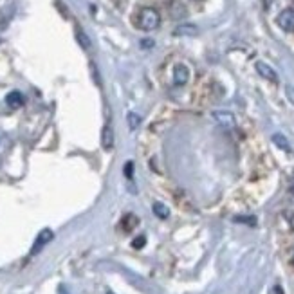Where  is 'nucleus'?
I'll return each mask as SVG.
<instances>
[{
    "mask_svg": "<svg viewBox=\"0 0 294 294\" xmlns=\"http://www.w3.org/2000/svg\"><path fill=\"white\" fill-rule=\"evenodd\" d=\"M137 25L143 31H153L161 25V15L155 8H143L137 15Z\"/></svg>",
    "mask_w": 294,
    "mask_h": 294,
    "instance_id": "nucleus-1",
    "label": "nucleus"
},
{
    "mask_svg": "<svg viewBox=\"0 0 294 294\" xmlns=\"http://www.w3.org/2000/svg\"><path fill=\"white\" fill-rule=\"evenodd\" d=\"M276 24L280 25V29H283L285 32L294 31V9H283L276 18Z\"/></svg>",
    "mask_w": 294,
    "mask_h": 294,
    "instance_id": "nucleus-2",
    "label": "nucleus"
},
{
    "mask_svg": "<svg viewBox=\"0 0 294 294\" xmlns=\"http://www.w3.org/2000/svg\"><path fill=\"white\" fill-rule=\"evenodd\" d=\"M54 238V233L51 230H42L40 233H38V237H37V240H35V244H32V247H31V254H37V253H40L42 249H44L45 246H47L49 242L53 240Z\"/></svg>",
    "mask_w": 294,
    "mask_h": 294,
    "instance_id": "nucleus-3",
    "label": "nucleus"
},
{
    "mask_svg": "<svg viewBox=\"0 0 294 294\" xmlns=\"http://www.w3.org/2000/svg\"><path fill=\"white\" fill-rule=\"evenodd\" d=\"M213 119L224 128H235V125H237V119H235V116L230 110H215Z\"/></svg>",
    "mask_w": 294,
    "mask_h": 294,
    "instance_id": "nucleus-4",
    "label": "nucleus"
},
{
    "mask_svg": "<svg viewBox=\"0 0 294 294\" xmlns=\"http://www.w3.org/2000/svg\"><path fill=\"white\" fill-rule=\"evenodd\" d=\"M254 69H256V73L260 74L264 80L278 83V74H276V71H274L273 67H269L266 61H256V63H254Z\"/></svg>",
    "mask_w": 294,
    "mask_h": 294,
    "instance_id": "nucleus-5",
    "label": "nucleus"
},
{
    "mask_svg": "<svg viewBox=\"0 0 294 294\" xmlns=\"http://www.w3.org/2000/svg\"><path fill=\"white\" fill-rule=\"evenodd\" d=\"M189 81V69L184 63H177L174 67V83L177 87H182Z\"/></svg>",
    "mask_w": 294,
    "mask_h": 294,
    "instance_id": "nucleus-6",
    "label": "nucleus"
},
{
    "mask_svg": "<svg viewBox=\"0 0 294 294\" xmlns=\"http://www.w3.org/2000/svg\"><path fill=\"white\" fill-rule=\"evenodd\" d=\"M101 146L103 150H110L114 146V130L110 125H105L101 130Z\"/></svg>",
    "mask_w": 294,
    "mask_h": 294,
    "instance_id": "nucleus-7",
    "label": "nucleus"
},
{
    "mask_svg": "<svg viewBox=\"0 0 294 294\" xmlns=\"http://www.w3.org/2000/svg\"><path fill=\"white\" fill-rule=\"evenodd\" d=\"M174 35L175 37H195L199 35V29L193 24H181L174 29Z\"/></svg>",
    "mask_w": 294,
    "mask_h": 294,
    "instance_id": "nucleus-8",
    "label": "nucleus"
},
{
    "mask_svg": "<svg viewBox=\"0 0 294 294\" xmlns=\"http://www.w3.org/2000/svg\"><path fill=\"white\" fill-rule=\"evenodd\" d=\"M6 103H8V107H11V109H20V107L24 105V96H22L18 90H13V92H9L8 96H6Z\"/></svg>",
    "mask_w": 294,
    "mask_h": 294,
    "instance_id": "nucleus-9",
    "label": "nucleus"
},
{
    "mask_svg": "<svg viewBox=\"0 0 294 294\" xmlns=\"http://www.w3.org/2000/svg\"><path fill=\"white\" fill-rule=\"evenodd\" d=\"M136 226H139V218H137L134 213L125 215V217H123V220H121V227H123V231H125V233H130L132 230H136Z\"/></svg>",
    "mask_w": 294,
    "mask_h": 294,
    "instance_id": "nucleus-10",
    "label": "nucleus"
},
{
    "mask_svg": "<svg viewBox=\"0 0 294 294\" xmlns=\"http://www.w3.org/2000/svg\"><path fill=\"white\" fill-rule=\"evenodd\" d=\"M152 210H153V213L157 215L159 218H162V220L170 217V210H168V206H166V204H162V202H159V201H155V202H153Z\"/></svg>",
    "mask_w": 294,
    "mask_h": 294,
    "instance_id": "nucleus-11",
    "label": "nucleus"
},
{
    "mask_svg": "<svg viewBox=\"0 0 294 294\" xmlns=\"http://www.w3.org/2000/svg\"><path fill=\"white\" fill-rule=\"evenodd\" d=\"M170 13H172V16H174L175 20H181L182 16H186V8L181 4V2H172V6H170Z\"/></svg>",
    "mask_w": 294,
    "mask_h": 294,
    "instance_id": "nucleus-12",
    "label": "nucleus"
},
{
    "mask_svg": "<svg viewBox=\"0 0 294 294\" xmlns=\"http://www.w3.org/2000/svg\"><path fill=\"white\" fill-rule=\"evenodd\" d=\"M273 143L278 148H282V150H285L287 153H290L292 152V148H290V145H289V141L285 139V136H282V134H274L273 136Z\"/></svg>",
    "mask_w": 294,
    "mask_h": 294,
    "instance_id": "nucleus-13",
    "label": "nucleus"
},
{
    "mask_svg": "<svg viewBox=\"0 0 294 294\" xmlns=\"http://www.w3.org/2000/svg\"><path fill=\"white\" fill-rule=\"evenodd\" d=\"M126 121H128V126L132 130H136L137 126L141 125V117H139V114H136V112H128V116H126Z\"/></svg>",
    "mask_w": 294,
    "mask_h": 294,
    "instance_id": "nucleus-14",
    "label": "nucleus"
},
{
    "mask_svg": "<svg viewBox=\"0 0 294 294\" xmlns=\"http://www.w3.org/2000/svg\"><path fill=\"white\" fill-rule=\"evenodd\" d=\"M76 38H78V42L81 44V47H83V49H90V40L87 38V35H85L81 29H78V31H76Z\"/></svg>",
    "mask_w": 294,
    "mask_h": 294,
    "instance_id": "nucleus-15",
    "label": "nucleus"
},
{
    "mask_svg": "<svg viewBox=\"0 0 294 294\" xmlns=\"http://www.w3.org/2000/svg\"><path fill=\"white\" fill-rule=\"evenodd\" d=\"M123 174L126 175V179H128V181H132V174H134V162L132 161H128L125 165V168H123Z\"/></svg>",
    "mask_w": 294,
    "mask_h": 294,
    "instance_id": "nucleus-16",
    "label": "nucleus"
},
{
    "mask_svg": "<svg viewBox=\"0 0 294 294\" xmlns=\"http://www.w3.org/2000/svg\"><path fill=\"white\" fill-rule=\"evenodd\" d=\"M235 222H244V224L254 226V224H256V218L254 217H235Z\"/></svg>",
    "mask_w": 294,
    "mask_h": 294,
    "instance_id": "nucleus-17",
    "label": "nucleus"
},
{
    "mask_svg": "<svg viewBox=\"0 0 294 294\" xmlns=\"http://www.w3.org/2000/svg\"><path fill=\"white\" fill-rule=\"evenodd\" d=\"M145 244H146V237H137V238H134V242H132L134 249H141Z\"/></svg>",
    "mask_w": 294,
    "mask_h": 294,
    "instance_id": "nucleus-18",
    "label": "nucleus"
},
{
    "mask_svg": "<svg viewBox=\"0 0 294 294\" xmlns=\"http://www.w3.org/2000/svg\"><path fill=\"white\" fill-rule=\"evenodd\" d=\"M285 94H287V100H289L290 103H292V105H294V87H287V89H285Z\"/></svg>",
    "mask_w": 294,
    "mask_h": 294,
    "instance_id": "nucleus-19",
    "label": "nucleus"
},
{
    "mask_svg": "<svg viewBox=\"0 0 294 294\" xmlns=\"http://www.w3.org/2000/svg\"><path fill=\"white\" fill-rule=\"evenodd\" d=\"M141 45H143V47H153V42L152 40H143Z\"/></svg>",
    "mask_w": 294,
    "mask_h": 294,
    "instance_id": "nucleus-20",
    "label": "nucleus"
},
{
    "mask_svg": "<svg viewBox=\"0 0 294 294\" xmlns=\"http://www.w3.org/2000/svg\"><path fill=\"white\" fill-rule=\"evenodd\" d=\"M290 197H292V201H294V188H292V191H290Z\"/></svg>",
    "mask_w": 294,
    "mask_h": 294,
    "instance_id": "nucleus-21",
    "label": "nucleus"
},
{
    "mask_svg": "<svg viewBox=\"0 0 294 294\" xmlns=\"http://www.w3.org/2000/svg\"><path fill=\"white\" fill-rule=\"evenodd\" d=\"M107 294H114V292H112V290H107Z\"/></svg>",
    "mask_w": 294,
    "mask_h": 294,
    "instance_id": "nucleus-22",
    "label": "nucleus"
},
{
    "mask_svg": "<svg viewBox=\"0 0 294 294\" xmlns=\"http://www.w3.org/2000/svg\"><path fill=\"white\" fill-rule=\"evenodd\" d=\"M292 266H294V254H292Z\"/></svg>",
    "mask_w": 294,
    "mask_h": 294,
    "instance_id": "nucleus-23",
    "label": "nucleus"
},
{
    "mask_svg": "<svg viewBox=\"0 0 294 294\" xmlns=\"http://www.w3.org/2000/svg\"><path fill=\"white\" fill-rule=\"evenodd\" d=\"M292 4H294V0H292ZM292 9H294V8H292Z\"/></svg>",
    "mask_w": 294,
    "mask_h": 294,
    "instance_id": "nucleus-24",
    "label": "nucleus"
},
{
    "mask_svg": "<svg viewBox=\"0 0 294 294\" xmlns=\"http://www.w3.org/2000/svg\"><path fill=\"white\" fill-rule=\"evenodd\" d=\"M195 2H199V0H195Z\"/></svg>",
    "mask_w": 294,
    "mask_h": 294,
    "instance_id": "nucleus-25",
    "label": "nucleus"
}]
</instances>
